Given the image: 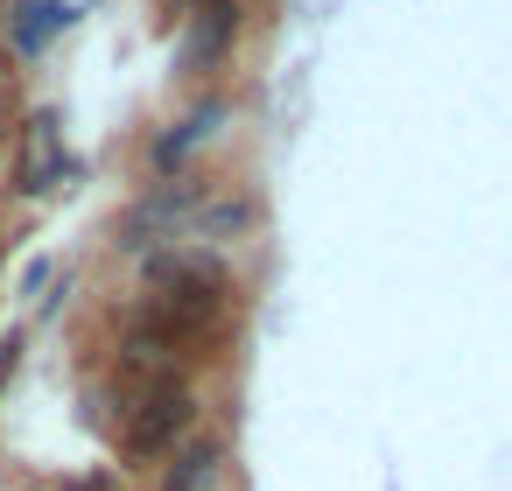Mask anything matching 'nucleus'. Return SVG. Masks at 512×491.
I'll use <instances>...</instances> for the list:
<instances>
[{
  "label": "nucleus",
  "mask_w": 512,
  "mask_h": 491,
  "mask_svg": "<svg viewBox=\"0 0 512 491\" xmlns=\"http://www.w3.org/2000/svg\"><path fill=\"white\" fill-rule=\"evenodd\" d=\"M148 274H155V302H148V323H141V330H155V337L183 344L190 330L218 323V309H225V274H218V260L162 253Z\"/></svg>",
  "instance_id": "obj_1"
},
{
  "label": "nucleus",
  "mask_w": 512,
  "mask_h": 491,
  "mask_svg": "<svg viewBox=\"0 0 512 491\" xmlns=\"http://www.w3.org/2000/svg\"><path fill=\"white\" fill-rule=\"evenodd\" d=\"M190 421H197V393L169 372V379H148L141 386V400L127 407L120 442H127V456H162V449H176L190 435Z\"/></svg>",
  "instance_id": "obj_2"
},
{
  "label": "nucleus",
  "mask_w": 512,
  "mask_h": 491,
  "mask_svg": "<svg viewBox=\"0 0 512 491\" xmlns=\"http://www.w3.org/2000/svg\"><path fill=\"white\" fill-rule=\"evenodd\" d=\"M64 176H71V162H64V120L57 113H36L22 127V169H15V183H22V197H43Z\"/></svg>",
  "instance_id": "obj_3"
},
{
  "label": "nucleus",
  "mask_w": 512,
  "mask_h": 491,
  "mask_svg": "<svg viewBox=\"0 0 512 491\" xmlns=\"http://www.w3.org/2000/svg\"><path fill=\"white\" fill-rule=\"evenodd\" d=\"M232 36H239V0H204V8L190 15V64L197 71H211L225 50H232Z\"/></svg>",
  "instance_id": "obj_4"
},
{
  "label": "nucleus",
  "mask_w": 512,
  "mask_h": 491,
  "mask_svg": "<svg viewBox=\"0 0 512 491\" xmlns=\"http://www.w3.org/2000/svg\"><path fill=\"white\" fill-rule=\"evenodd\" d=\"M218 470H225V442H218V435H197V442H183V449H176V463H169L162 491H211V484H218Z\"/></svg>",
  "instance_id": "obj_5"
},
{
  "label": "nucleus",
  "mask_w": 512,
  "mask_h": 491,
  "mask_svg": "<svg viewBox=\"0 0 512 491\" xmlns=\"http://www.w3.org/2000/svg\"><path fill=\"white\" fill-rule=\"evenodd\" d=\"M218 113H225V106H197V113L176 127V134H162V141H155V169L169 176V169H176V162H183V155H190V148H197L211 127H218Z\"/></svg>",
  "instance_id": "obj_6"
},
{
  "label": "nucleus",
  "mask_w": 512,
  "mask_h": 491,
  "mask_svg": "<svg viewBox=\"0 0 512 491\" xmlns=\"http://www.w3.org/2000/svg\"><path fill=\"white\" fill-rule=\"evenodd\" d=\"M71 15L57 8V0H22V15H15V50H43Z\"/></svg>",
  "instance_id": "obj_7"
},
{
  "label": "nucleus",
  "mask_w": 512,
  "mask_h": 491,
  "mask_svg": "<svg viewBox=\"0 0 512 491\" xmlns=\"http://www.w3.org/2000/svg\"><path fill=\"white\" fill-rule=\"evenodd\" d=\"M190 8H204V0H190Z\"/></svg>",
  "instance_id": "obj_8"
}]
</instances>
